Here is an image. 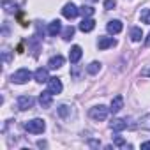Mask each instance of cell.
<instances>
[{"label":"cell","instance_id":"obj_3","mask_svg":"<svg viewBox=\"0 0 150 150\" xmlns=\"http://www.w3.org/2000/svg\"><path fill=\"white\" fill-rule=\"evenodd\" d=\"M30 78H32V72H30L28 69H20V71H16L13 76H11V81H13V83H18V85H23V83H27Z\"/></svg>","mask_w":150,"mask_h":150},{"label":"cell","instance_id":"obj_27","mask_svg":"<svg viewBox=\"0 0 150 150\" xmlns=\"http://www.w3.org/2000/svg\"><path fill=\"white\" fill-rule=\"evenodd\" d=\"M141 74H143V76H150V67L145 69V71H141Z\"/></svg>","mask_w":150,"mask_h":150},{"label":"cell","instance_id":"obj_1","mask_svg":"<svg viewBox=\"0 0 150 150\" xmlns=\"http://www.w3.org/2000/svg\"><path fill=\"white\" fill-rule=\"evenodd\" d=\"M25 129L32 134H42V131L46 129V122L42 118H34V120H28L25 124Z\"/></svg>","mask_w":150,"mask_h":150},{"label":"cell","instance_id":"obj_16","mask_svg":"<svg viewBox=\"0 0 150 150\" xmlns=\"http://www.w3.org/2000/svg\"><path fill=\"white\" fill-rule=\"evenodd\" d=\"M60 32H62V23H60L58 20H55V21H51V23L48 25V34H50V35L55 37V35H58Z\"/></svg>","mask_w":150,"mask_h":150},{"label":"cell","instance_id":"obj_6","mask_svg":"<svg viewBox=\"0 0 150 150\" xmlns=\"http://www.w3.org/2000/svg\"><path fill=\"white\" fill-rule=\"evenodd\" d=\"M62 81L58 80V78H50L48 80V90L51 92V94H60L62 92Z\"/></svg>","mask_w":150,"mask_h":150},{"label":"cell","instance_id":"obj_8","mask_svg":"<svg viewBox=\"0 0 150 150\" xmlns=\"http://www.w3.org/2000/svg\"><path fill=\"white\" fill-rule=\"evenodd\" d=\"M34 78H35L37 83H48V80H50V76H48V69L39 67V69L34 72Z\"/></svg>","mask_w":150,"mask_h":150},{"label":"cell","instance_id":"obj_10","mask_svg":"<svg viewBox=\"0 0 150 150\" xmlns=\"http://www.w3.org/2000/svg\"><path fill=\"white\" fill-rule=\"evenodd\" d=\"M117 42H115V39L113 37H99V41H97V48L99 50H108V48H111V46H115Z\"/></svg>","mask_w":150,"mask_h":150},{"label":"cell","instance_id":"obj_7","mask_svg":"<svg viewBox=\"0 0 150 150\" xmlns=\"http://www.w3.org/2000/svg\"><path fill=\"white\" fill-rule=\"evenodd\" d=\"M122 28H124V25H122L120 20H111V21H108V25H106V30H108L110 34H120Z\"/></svg>","mask_w":150,"mask_h":150},{"label":"cell","instance_id":"obj_5","mask_svg":"<svg viewBox=\"0 0 150 150\" xmlns=\"http://www.w3.org/2000/svg\"><path fill=\"white\" fill-rule=\"evenodd\" d=\"M62 14H64L67 20H74V18L80 14V9L74 6V4H65L64 9H62Z\"/></svg>","mask_w":150,"mask_h":150},{"label":"cell","instance_id":"obj_24","mask_svg":"<svg viewBox=\"0 0 150 150\" xmlns=\"http://www.w3.org/2000/svg\"><path fill=\"white\" fill-rule=\"evenodd\" d=\"M2 55H4V62H6V64H9V62H11V50H9V48H4Z\"/></svg>","mask_w":150,"mask_h":150},{"label":"cell","instance_id":"obj_9","mask_svg":"<svg viewBox=\"0 0 150 150\" xmlns=\"http://www.w3.org/2000/svg\"><path fill=\"white\" fill-rule=\"evenodd\" d=\"M122 108H124V97H122V96L113 97V99H111V104H110V111H111V113H118Z\"/></svg>","mask_w":150,"mask_h":150},{"label":"cell","instance_id":"obj_15","mask_svg":"<svg viewBox=\"0 0 150 150\" xmlns=\"http://www.w3.org/2000/svg\"><path fill=\"white\" fill-rule=\"evenodd\" d=\"M110 127H111V131H124V129L129 127V124H127L125 118H117V120H113L110 124Z\"/></svg>","mask_w":150,"mask_h":150},{"label":"cell","instance_id":"obj_21","mask_svg":"<svg viewBox=\"0 0 150 150\" xmlns=\"http://www.w3.org/2000/svg\"><path fill=\"white\" fill-rule=\"evenodd\" d=\"M72 35H74V27H67V28H64V39H65V41L72 39Z\"/></svg>","mask_w":150,"mask_h":150},{"label":"cell","instance_id":"obj_18","mask_svg":"<svg viewBox=\"0 0 150 150\" xmlns=\"http://www.w3.org/2000/svg\"><path fill=\"white\" fill-rule=\"evenodd\" d=\"M4 11L7 13V14H13V13H16V4L14 2H11V0H4Z\"/></svg>","mask_w":150,"mask_h":150},{"label":"cell","instance_id":"obj_23","mask_svg":"<svg viewBox=\"0 0 150 150\" xmlns=\"http://www.w3.org/2000/svg\"><path fill=\"white\" fill-rule=\"evenodd\" d=\"M69 110H71V108H69L67 104H62V106L58 108V115H60L62 118H65V117L69 115Z\"/></svg>","mask_w":150,"mask_h":150},{"label":"cell","instance_id":"obj_25","mask_svg":"<svg viewBox=\"0 0 150 150\" xmlns=\"http://www.w3.org/2000/svg\"><path fill=\"white\" fill-rule=\"evenodd\" d=\"M115 6H117V2H115V0H104V9L111 11V9H115Z\"/></svg>","mask_w":150,"mask_h":150},{"label":"cell","instance_id":"obj_22","mask_svg":"<svg viewBox=\"0 0 150 150\" xmlns=\"http://www.w3.org/2000/svg\"><path fill=\"white\" fill-rule=\"evenodd\" d=\"M141 21L146 23V25H150V9H143L141 11Z\"/></svg>","mask_w":150,"mask_h":150},{"label":"cell","instance_id":"obj_26","mask_svg":"<svg viewBox=\"0 0 150 150\" xmlns=\"http://www.w3.org/2000/svg\"><path fill=\"white\" fill-rule=\"evenodd\" d=\"M115 145H117V146H125L124 138H122V136H117V138H115Z\"/></svg>","mask_w":150,"mask_h":150},{"label":"cell","instance_id":"obj_11","mask_svg":"<svg viewBox=\"0 0 150 150\" xmlns=\"http://www.w3.org/2000/svg\"><path fill=\"white\" fill-rule=\"evenodd\" d=\"M64 62H65V58H64L62 55H55V57H51V58L48 60V67H50V69H60V67L64 65Z\"/></svg>","mask_w":150,"mask_h":150},{"label":"cell","instance_id":"obj_20","mask_svg":"<svg viewBox=\"0 0 150 150\" xmlns=\"http://www.w3.org/2000/svg\"><path fill=\"white\" fill-rule=\"evenodd\" d=\"M80 13L83 14V18H88V16H92V14H94V9H92V7H88V6H83V7L80 9Z\"/></svg>","mask_w":150,"mask_h":150},{"label":"cell","instance_id":"obj_12","mask_svg":"<svg viewBox=\"0 0 150 150\" xmlns=\"http://www.w3.org/2000/svg\"><path fill=\"white\" fill-rule=\"evenodd\" d=\"M53 94L50 92V90H46V92H42L41 96H39V103H41V106L42 108H50L51 104H53V97H51Z\"/></svg>","mask_w":150,"mask_h":150},{"label":"cell","instance_id":"obj_17","mask_svg":"<svg viewBox=\"0 0 150 150\" xmlns=\"http://www.w3.org/2000/svg\"><path fill=\"white\" fill-rule=\"evenodd\" d=\"M141 37H143V32H141V28H138V27L131 28V39H132L134 42H139V41H141Z\"/></svg>","mask_w":150,"mask_h":150},{"label":"cell","instance_id":"obj_29","mask_svg":"<svg viewBox=\"0 0 150 150\" xmlns=\"http://www.w3.org/2000/svg\"><path fill=\"white\" fill-rule=\"evenodd\" d=\"M145 42H146V46H150V34H148V37H146V41H145Z\"/></svg>","mask_w":150,"mask_h":150},{"label":"cell","instance_id":"obj_19","mask_svg":"<svg viewBox=\"0 0 150 150\" xmlns=\"http://www.w3.org/2000/svg\"><path fill=\"white\" fill-rule=\"evenodd\" d=\"M99 71H101V64L99 62H92V64L87 65V72L88 74H97Z\"/></svg>","mask_w":150,"mask_h":150},{"label":"cell","instance_id":"obj_14","mask_svg":"<svg viewBox=\"0 0 150 150\" xmlns=\"http://www.w3.org/2000/svg\"><path fill=\"white\" fill-rule=\"evenodd\" d=\"M96 28V21L92 18H83V21L80 23V30L81 32H92Z\"/></svg>","mask_w":150,"mask_h":150},{"label":"cell","instance_id":"obj_28","mask_svg":"<svg viewBox=\"0 0 150 150\" xmlns=\"http://www.w3.org/2000/svg\"><path fill=\"white\" fill-rule=\"evenodd\" d=\"M141 148H150V141H145V143H141Z\"/></svg>","mask_w":150,"mask_h":150},{"label":"cell","instance_id":"obj_4","mask_svg":"<svg viewBox=\"0 0 150 150\" xmlns=\"http://www.w3.org/2000/svg\"><path fill=\"white\" fill-rule=\"evenodd\" d=\"M35 104V99L32 96H20L18 97V108L21 111H27V110H32Z\"/></svg>","mask_w":150,"mask_h":150},{"label":"cell","instance_id":"obj_2","mask_svg":"<svg viewBox=\"0 0 150 150\" xmlns=\"http://www.w3.org/2000/svg\"><path fill=\"white\" fill-rule=\"evenodd\" d=\"M108 113H110V108H106V106H103V104L94 106V108L90 110V117H92L94 120H97V122L106 120V118H108Z\"/></svg>","mask_w":150,"mask_h":150},{"label":"cell","instance_id":"obj_13","mask_svg":"<svg viewBox=\"0 0 150 150\" xmlns=\"http://www.w3.org/2000/svg\"><path fill=\"white\" fill-rule=\"evenodd\" d=\"M81 55H83V51H81V48H80V46H72V48H71V51H69V60H71V64L80 62Z\"/></svg>","mask_w":150,"mask_h":150}]
</instances>
